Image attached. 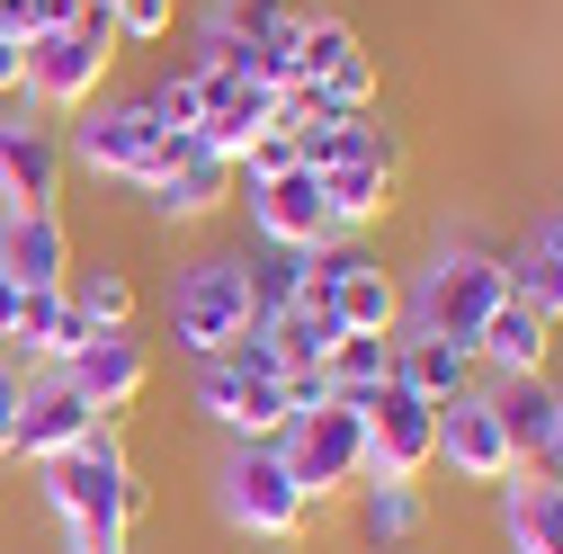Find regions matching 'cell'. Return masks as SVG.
Instances as JSON below:
<instances>
[{"label": "cell", "mask_w": 563, "mask_h": 554, "mask_svg": "<svg viewBox=\"0 0 563 554\" xmlns=\"http://www.w3.org/2000/svg\"><path fill=\"white\" fill-rule=\"evenodd\" d=\"M36 474H45L54 519L73 528V554H134V519H144L153 501H144V483H134V465H125L117 421H99L73 456H54Z\"/></svg>", "instance_id": "6da1fadb"}, {"label": "cell", "mask_w": 563, "mask_h": 554, "mask_svg": "<svg viewBox=\"0 0 563 554\" xmlns=\"http://www.w3.org/2000/svg\"><path fill=\"white\" fill-rule=\"evenodd\" d=\"M251 322H260V304H251V251H216V259L179 268V287H170V340H179L188 358H224Z\"/></svg>", "instance_id": "7a4b0ae2"}, {"label": "cell", "mask_w": 563, "mask_h": 554, "mask_svg": "<svg viewBox=\"0 0 563 554\" xmlns=\"http://www.w3.org/2000/svg\"><path fill=\"white\" fill-rule=\"evenodd\" d=\"M216 510H224V528H242V536H260V545H296L305 519H313L305 483L287 474V456H277V447H233V456H224Z\"/></svg>", "instance_id": "3957f363"}, {"label": "cell", "mask_w": 563, "mask_h": 554, "mask_svg": "<svg viewBox=\"0 0 563 554\" xmlns=\"http://www.w3.org/2000/svg\"><path fill=\"white\" fill-rule=\"evenodd\" d=\"M340 402L367 411V483H420V474L439 465V402L411 394L402 376L358 385V394H340Z\"/></svg>", "instance_id": "277c9868"}, {"label": "cell", "mask_w": 563, "mask_h": 554, "mask_svg": "<svg viewBox=\"0 0 563 554\" xmlns=\"http://www.w3.org/2000/svg\"><path fill=\"white\" fill-rule=\"evenodd\" d=\"M188 153H197V134H162V125L144 117V99L99 108V117H81V125H73V162H90L99 179H134V188L170 179Z\"/></svg>", "instance_id": "5b68a950"}, {"label": "cell", "mask_w": 563, "mask_h": 554, "mask_svg": "<svg viewBox=\"0 0 563 554\" xmlns=\"http://www.w3.org/2000/svg\"><path fill=\"white\" fill-rule=\"evenodd\" d=\"M108 63H117L108 0H81V19H73V27L27 36V99H45V108H90L99 81H108Z\"/></svg>", "instance_id": "8992f818"}, {"label": "cell", "mask_w": 563, "mask_h": 554, "mask_svg": "<svg viewBox=\"0 0 563 554\" xmlns=\"http://www.w3.org/2000/svg\"><path fill=\"white\" fill-rule=\"evenodd\" d=\"M277 456H287V474L305 483V501H313V510L340 501V492H358V483H367V411L322 402V411H305V421H287Z\"/></svg>", "instance_id": "52a82bcc"}, {"label": "cell", "mask_w": 563, "mask_h": 554, "mask_svg": "<svg viewBox=\"0 0 563 554\" xmlns=\"http://www.w3.org/2000/svg\"><path fill=\"white\" fill-rule=\"evenodd\" d=\"M510 296V268L492 259V251H439L430 277H420V296L402 304L411 331H439V340H474L492 322V304Z\"/></svg>", "instance_id": "ba28073f"}, {"label": "cell", "mask_w": 563, "mask_h": 554, "mask_svg": "<svg viewBox=\"0 0 563 554\" xmlns=\"http://www.w3.org/2000/svg\"><path fill=\"white\" fill-rule=\"evenodd\" d=\"M197 411L216 421L233 447H277L287 439V394H277V376H242L233 358H197Z\"/></svg>", "instance_id": "9c48e42d"}, {"label": "cell", "mask_w": 563, "mask_h": 554, "mask_svg": "<svg viewBox=\"0 0 563 554\" xmlns=\"http://www.w3.org/2000/svg\"><path fill=\"white\" fill-rule=\"evenodd\" d=\"M90 430H99L90 394H81L73 376H63V367H45V376H27V394H19V430H10V456H27V465H54V456H73Z\"/></svg>", "instance_id": "30bf717a"}, {"label": "cell", "mask_w": 563, "mask_h": 554, "mask_svg": "<svg viewBox=\"0 0 563 554\" xmlns=\"http://www.w3.org/2000/svg\"><path fill=\"white\" fill-rule=\"evenodd\" d=\"M439 465H448L456 483H492V492H501V483H510L528 456L510 447L492 394H456V402H439Z\"/></svg>", "instance_id": "8fae6325"}, {"label": "cell", "mask_w": 563, "mask_h": 554, "mask_svg": "<svg viewBox=\"0 0 563 554\" xmlns=\"http://www.w3.org/2000/svg\"><path fill=\"white\" fill-rule=\"evenodd\" d=\"M63 376L90 394V411H99V421H117V411H134V394L153 385V350H144L134 331H90L81 350L63 358Z\"/></svg>", "instance_id": "7c38bea8"}, {"label": "cell", "mask_w": 563, "mask_h": 554, "mask_svg": "<svg viewBox=\"0 0 563 554\" xmlns=\"http://www.w3.org/2000/svg\"><path fill=\"white\" fill-rule=\"evenodd\" d=\"M242 197H251V224H260L268 251H313V242H331L322 179H313L305 162H296V170H277V179H251Z\"/></svg>", "instance_id": "4fadbf2b"}, {"label": "cell", "mask_w": 563, "mask_h": 554, "mask_svg": "<svg viewBox=\"0 0 563 554\" xmlns=\"http://www.w3.org/2000/svg\"><path fill=\"white\" fill-rule=\"evenodd\" d=\"M0 197L36 206V215H63V144L27 117H0Z\"/></svg>", "instance_id": "5bb4252c"}, {"label": "cell", "mask_w": 563, "mask_h": 554, "mask_svg": "<svg viewBox=\"0 0 563 554\" xmlns=\"http://www.w3.org/2000/svg\"><path fill=\"white\" fill-rule=\"evenodd\" d=\"M0 268H10L27 296H45V287H73V233H63V215L10 206V215H0Z\"/></svg>", "instance_id": "9a60e30c"}, {"label": "cell", "mask_w": 563, "mask_h": 554, "mask_svg": "<svg viewBox=\"0 0 563 554\" xmlns=\"http://www.w3.org/2000/svg\"><path fill=\"white\" fill-rule=\"evenodd\" d=\"M545 358H554V322L528 313L519 296H501L492 322L474 331V367H492V376H545Z\"/></svg>", "instance_id": "2e32d148"}, {"label": "cell", "mask_w": 563, "mask_h": 554, "mask_svg": "<svg viewBox=\"0 0 563 554\" xmlns=\"http://www.w3.org/2000/svg\"><path fill=\"white\" fill-rule=\"evenodd\" d=\"M394 376L411 394H430V402H456L474 394V340H439V331H394Z\"/></svg>", "instance_id": "e0dca14e"}, {"label": "cell", "mask_w": 563, "mask_h": 554, "mask_svg": "<svg viewBox=\"0 0 563 554\" xmlns=\"http://www.w3.org/2000/svg\"><path fill=\"white\" fill-rule=\"evenodd\" d=\"M501 528L510 554H563V474H510L501 483Z\"/></svg>", "instance_id": "ac0fdd59"}, {"label": "cell", "mask_w": 563, "mask_h": 554, "mask_svg": "<svg viewBox=\"0 0 563 554\" xmlns=\"http://www.w3.org/2000/svg\"><path fill=\"white\" fill-rule=\"evenodd\" d=\"M233 188H242V179H233V162H224V153H206V144H197V153H188V162H179L170 179H153L144 197L162 206V224H197V215H216V206H224Z\"/></svg>", "instance_id": "d6986e66"}, {"label": "cell", "mask_w": 563, "mask_h": 554, "mask_svg": "<svg viewBox=\"0 0 563 554\" xmlns=\"http://www.w3.org/2000/svg\"><path fill=\"white\" fill-rule=\"evenodd\" d=\"M492 411H501V430H510L519 456H545L554 421H563V385L554 376H501V385H492Z\"/></svg>", "instance_id": "ffe728a7"}, {"label": "cell", "mask_w": 563, "mask_h": 554, "mask_svg": "<svg viewBox=\"0 0 563 554\" xmlns=\"http://www.w3.org/2000/svg\"><path fill=\"white\" fill-rule=\"evenodd\" d=\"M313 179H322L331 233H367L376 215H394V170L385 162H340V170H313Z\"/></svg>", "instance_id": "44dd1931"}, {"label": "cell", "mask_w": 563, "mask_h": 554, "mask_svg": "<svg viewBox=\"0 0 563 554\" xmlns=\"http://www.w3.org/2000/svg\"><path fill=\"white\" fill-rule=\"evenodd\" d=\"M81 340H90L81 304L63 296V287H45V296H27V304H19V340H10V350H27V358H45V367H63V358L81 350Z\"/></svg>", "instance_id": "7402d4cb"}, {"label": "cell", "mask_w": 563, "mask_h": 554, "mask_svg": "<svg viewBox=\"0 0 563 554\" xmlns=\"http://www.w3.org/2000/svg\"><path fill=\"white\" fill-rule=\"evenodd\" d=\"M331 313H340V331H402V287H394V268L385 259H367V268H349L340 287H331Z\"/></svg>", "instance_id": "603a6c76"}, {"label": "cell", "mask_w": 563, "mask_h": 554, "mask_svg": "<svg viewBox=\"0 0 563 554\" xmlns=\"http://www.w3.org/2000/svg\"><path fill=\"white\" fill-rule=\"evenodd\" d=\"M420 528H430V492L420 483H358V536L367 545H411Z\"/></svg>", "instance_id": "cb8c5ba5"}, {"label": "cell", "mask_w": 563, "mask_h": 554, "mask_svg": "<svg viewBox=\"0 0 563 554\" xmlns=\"http://www.w3.org/2000/svg\"><path fill=\"white\" fill-rule=\"evenodd\" d=\"M260 331L277 340V358H287V367H322L331 340H340V313H331V296H296L287 313H268Z\"/></svg>", "instance_id": "d4e9b609"}, {"label": "cell", "mask_w": 563, "mask_h": 554, "mask_svg": "<svg viewBox=\"0 0 563 554\" xmlns=\"http://www.w3.org/2000/svg\"><path fill=\"white\" fill-rule=\"evenodd\" d=\"M322 376H331V394L385 385V376H394V340H385V331H340V340H331V358H322Z\"/></svg>", "instance_id": "484cf974"}, {"label": "cell", "mask_w": 563, "mask_h": 554, "mask_svg": "<svg viewBox=\"0 0 563 554\" xmlns=\"http://www.w3.org/2000/svg\"><path fill=\"white\" fill-rule=\"evenodd\" d=\"M63 296L81 304V322H90V331H134V277H125V268H108V259H99L90 277H73Z\"/></svg>", "instance_id": "4316f807"}, {"label": "cell", "mask_w": 563, "mask_h": 554, "mask_svg": "<svg viewBox=\"0 0 563 554\" xmlns=\"http://www.w3.org/2000/svg\"><path fill=\"white\" fill-rule=\"evenodd\" d=\"M144 117H153L162 134H197V117H206V81H197V63H188V73H162V81L144 90Z\"/></svg>", "instance_id": "83f0119b"}, {"label": "cell", "mask_w": 563, "mask_h": 554, "mask_svg": "<svg viewBox=\"0 0 563 554\" xmlns=\"http://www.w3.org/2000/svg\"><path fill=\"white\" fill-rule=\"evenodd\" d=\"M501 268H510V296L563 331V259H545V251H519V259H501Z\"/></svg>", "instance_id": "f1b7e54d"}, {"label": "cell", "mask_w": 563, "mask_h": 554, "mask_svg": "<svg viewBox=\"0 0 563 554\" xmlns=\"http://www.w3.org/2000/svg\"><path fill=\"white\" fill-rule=\"evenodd\" d=\"M170 19H179V0H108L117 45H170Z\"/></svg>", "instance_id": "f546056e"}, {"label": "cell", "mask_w": 563, "mask_h": 554, "mask_svg": "<svg viewBox=\"0 0 563 554\" xmlns=\"http://www.w3.org/2000/svg\"><path fill=\"white\" fill-rule=\"evenodd\" d=\"M73 19H81V0H0V27L10 36H54Z\"/></svg>", "instance_id": "4dcf8cb0"}, {"label": "cell", "mask_w": 563, "mask_h": 554, "mask_svg": "<svg viewBox=\"0 0 563 554\" xmlns=\"http://www.w3.org/2000/svg\"><path fill=\"white\" fill-rule=\"evenodd\" d=\"M277 394H287V411H296V421H305V411H322V402H340L322 367H287V376H277Z\"/></svg>", "instance_id": "1f68e13d"}, {"label": "cell", "mask_w": 563, "mask_h": 554, "mask_svg": "<svg viewBox=\"0 0 563 554\" xmlns=\"http://www.w3.org/2000/svg\"><path fill=\"white\" fill-rule=\"evenodd\" d=\"M19 90H27V36L0 27V99H19Z\"/></svg>", "instance_id": "d6a6232c"}, {"label": "cell", "mask_w": 563, "mask_h": 554, "mask_svg": "<svg viewBox=\"0 0 563 554\" xmlns=\"http://www.w3.org/2000/svg\"><path fill=\"white\" fill-rule=\"evenodd\" d=\"M19 394H27V376L0 358V456H10V430H19Z\"/></svg>", "instance_id": "836d02e7"}, {"label": "cell", "mask_w": 563, "mask_h": 554, "mask_svg": "<svg viewBox=\"0 0 563 554\" xmlns=\"http://www.w3.org/2000/svg\"><path fill=\"white\" fill-rule=\"evenodd\" d=\"M19 304H27V287H19L10 268H0V350H10V340H19Z\"/></svg>", "instance_id": "e575fe53"}, {"label": "cell", "mask_w": 563, "mask_h": 554, "mask_svg": "<svg viewBox=\"0 0 563 554\" xmlns=\"http://www.w3.org/2000/svg\"><path fill=\"white\" fill-rule=\"evenodd\" d=\"M528 251H545V259H563V206H554V215L528 233Z\"/></svg>", "instance_id": "d590c367"}, {"label": "cell", "mask_w": 563, "mask_h": 554, "mask_svg": "<svg viewBox=\"0 0 563 554\" xmlns=\"http://www.w3.org/2000/svg\"><path fill=\"white\" fill-rule=\"evenodd\" d=\"M545 465H554V474H563V421H554V447H545Z\"/></svg>", "instance_id": "8d00e7d4"}, {"label": "cell", "mask_w": 563, "mask_h": 554, "mask_svg": "<svg viewBox=\"0 0 563 554\" xmlns=\"http://www.w3.org/2000/svg\"><path fill=\"white\" fill-rule=\"evenodd\" d=\"M277 554H287V545H277Z\"/></svg>", "instance_id": "74e56055"}]
</instances>
